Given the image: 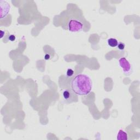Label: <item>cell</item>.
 <instances>
[{
	"instance_id": "cell-1",
	"label": "cell",
	"mask_w": 140,
	"mask_h": 140,
	"mask_svg": "<svg viewBox=\"0 0 140 140\" xmlns=\"http://www.w3.org/2000/svg\"><path fill=\"white\" fill-rule=\"evenodd\" d=\"M92 82L88 76L80 74L72 79L71 88L72 91L79 95H87L92 89Z\"/></svg>"
},
{
	"instance_id": "cell-2",
	"label": "cell",
	"mask_w": 140,
	"mask_h": 140,
	"mask_svg": "<svg viewBox=\"0 0 140 140\" xmlns=\"http://www.w3.org/2000/svg\"><path fill=\"white\" fill-rule=\"evenodd\" d=\"M83 27V24L76 19L70 20L68 23V30L71 32H73V33L80 31L82 30Z\"/></svg>"
},
{
	"instance_id": "cell-3",
	"label": "cell",
	"mask_w": 140,
	"mask_h": 140,
	"mask_svg": "<svg viewBox=\"0 0 140 140\" xmlns=\"http://www.w3.org/2000/svg\"><path fill=\"white\" fill-rule=\"evenodd\" d=\"M73 91L69 89H66L62 92V98L66 103H71L74 101V98L77 99Z\"/></svg>"
},
{
	"instance_id": "cell-4",
	"label": "cell",
	"mask_w": 140,
	"mask_h": 140,
	"mask_svg": "<svg viewBox=\"0 0 140 140\" xmlns=\"http://www.w3.org/2000/svg\"><path fill=\"white\" fill-rule=\"evenodd\" d=\"M120 66L123 68V72L126 74H129L131 71V65L125 58H122L119 60Z\"/></svg>"
},
{
	"instance_id": "cell-5",
	"label": "cell",
	"mask_w": 140,
	"mask_h": 140,
	"mask_svg": "<svg viewBox=\"0 0 140 140\" xmlns=\"http://www.w3.org/2000/svg\"><path fill=\"white\" fill-rule=\"evenodd\" d=\"M0 4H1V19H2L9 13L10 6L8 2L4 1H0Z\"/></svg>"
},
{
	"instance_id": "cell-6",
	"label": "cell",
	"mask_w": 140,
	"mask_h": 140,
	"mask_svg": "<svg viewBox=\"0 0 140 140\" xmlns=\"http://www.w3.org/2000/svg\"><path fill=\"white\" fill-rule=\"evenodd\" d=\"M118 140H127L128 139V134L123 130H119L117 137Z\"/></svg>"
},
{
	"instance_id": "cell-7",
	"label": "cell",
	"mask_w": 140,
	"mask_h": 140,
	"mask_svg": "<svg viewBox=\"0 0 140 140\" xmlns=\"http://www.w3.org/2000/svg\"><path fill=\"white\" fill-rule=\"evenodd\" d=\"M107 43L111 47H116L118 46V42L117 40L114 38H110L107 41Z\"/></svg>"
},
{
	"instance_id": "cell-8",
	"label": "cell",
	"mask_w": 140,
	"mask_h": 140,
	"mask_svg": "<svg viewBox=\"0 0 140 140\" xmlns=\"http://www.w3.org/2000/svg\"><path fill=\"white\" fill-rule=\"evenodd\" d=\"M73 73H74L73 70L71 68H68L66 72V75L68 77H71V76L73 75Z\"/></svg>"
},
{
	"instance_id": "cell-9",
	"label": "cell",
	"mask_w": 140,
	"mask_h": 140,
	"mask_svg": "<svg viewBox=\"0 0 140 140\" xmlns=\"http://www.w3.org/2000/svg\"><path fill=\"white\" fill-rule=\"evenodd\" d=\"M117 46H118V48L120 50H123L125 48V44L122 42H119Z\"/></svg>"
},
{
	"instance_id": "cell-10",
	"label": "cell",
	"mask_w": 140,
	"mask_h": 140,
	"mask_svg": "<svg viewBox=\"0 0 140 140\" xmlns=\"http://www.w3.org/2000/svg\"><path fill=\"white\" fill-rule=\"evenodd\" d=\"M15 40V37L14 35H11L9 37V40L10 41H14Z\"/></svg>"
},
{
	"instance_id": "cell-11",
	"label": "cell",
	"mask_w": 140,
	"mask_h": 140,
	"mask_svg": "<svg viewBox=\"0 0 140 140\" xmlns=\"http://www.w3.org/2000/svg\"><path fill=\"white\" fill-rule=\"evenodd\" d=\"M49 59H50V56H49V55H48V54L46 55V56H45V59L46 60H48Z\"/></svg>"
},
{
	"instance_id": "cell-12",
	"label": "cell",
	"mask_w": 140,
	"mask_h": 140,
	"mask_svg": "<svg viewBox=\"0 0 140 140\" xmlns=\"http://www.w3.org/2000/svg\"><path fill=\"white\" fill-rule=\"evenodd\" d=\"M1 38L2 39V38L3 37V33H4V32H3L2 30L1 31Z\"/></svg>"
}]
</instances>
